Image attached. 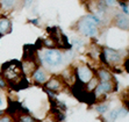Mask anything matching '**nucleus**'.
<instances>
[{
	"label": "nucleus",
	"mask_w": 129,
	"mask_h": 122,
	"mask_svg": "<svg viewBox=\"0 0 129 122\" xmlns=\"http://www.w3.org/2000/svg\"><path fill=\"white\" fill-rule=\"evenodd\" d=\"M3 105H4V93L0 89V107H3Z\"/></svg>",
	"instance_id": "obj_23"
},
{
	"label": "nucleus",
	"mask_w": 129,
	"mask_h": 122,
	"mask_svg": "<svg viewBox=\"0 0 129 122\" xmlns=\"http://www.w3.org/2000/svg\"><path fill=\"white\" fill-rule=\"evenodd\" d=\"M123 66H124V70H126V72H128V73H129V56L126 58L124 63H123Z\"/></svg>",
	"instance_id": "obj_20"
},
{
	"label": "nucleus",
	"mask_w": 129,
	"mask_h": 122,
	"mask_svg": "<svg viewBox=\"0 0 129 122\" xmlns=\"http://www.w3.org/2000/svg\"><path fill=\"white\" fill-rule=\"evenodd\" d=\"M94 109H95L96 112L100 114V115H104V114H106V112L108 110V105L107 104L98 105V106H95V107H94Z\"/></svg>",
	"instance_id": "obj_16"
},
{
	"label": "nucleus",
	"mask_w": 129,
	"mask_h": 122,
	"mask_svg": "<svg viewBox=\"0 0 129 122\" xmlns=\"http://www.w3.org/2000/svg\"><path fill=\"white\" fill-rule=\"evenodd\" d=\"M100 19L95 15H86L78 22V30L84 36L95 37L98 35V26Z\"/></svg>",
	"instance_id": "obj_2"
},
{
	"label": "nucleus",
	"mask_w": 129,
	"mask_h": 122,
	"mask_svg": "<svg viewBox=\"0 0 129 122\" xmlns=\"http://www.w3.org/2000/svg\"><path fill=\"white\" fill-rule=\"evenodd\" d=\"M4 114H5V110H3V109H0V116H3Z\"/></svg>",
	"instance_id": "obj_24"
},
{
	"label": "nucleus",
	"mask_w": 129,
	"mask_h": 122,
	"mask_svg": "<svg viewBox=\"0 0 129 122\" xmlns=\"http://www.w3.org/2000/svg\"><path fill=\"white\" fill-rule=\"evenodd\" d=\"M11 32H12V21L5 16H1L0 18V36L7 35Z\"/></svg>",
	"instance_id": "obj_9"
},
{
	"label": "nucleus",
	"mask_w": 129,
	"mask_h": 122,
	"mask_svg": "<svg viewBox=\"0 0 129 122\" xmlns=\"http://www.w3.org/2000/svg\"><path fill=\"white\" fill-rule=\"evenodd\" d=\"M64 60V55L57 49H48L42 55V62L49 68H57Z\"/></svg>",
	"instance_id": "obj_3"
},
{
	"label": "nucleus",
	"mask_w": 129,
	"mask_h": 122,
	"mask_svg": "<svg viewBox=\"0 0 129 122\" xmlns=\"http://www.w3.org/2000/svg\"><path fill=\"white\" fill-rule=\"evenodd\" d=\"M31 78H33V80L35 81L36 84H45V81L48 80V75H47V72L41 66H37L35 69V71L33 72V75H31Z\"/></svg>",
	"instance_id": "obj_7"
},
{
	"label": "nucleus",
	"mask_w": 129,
	"mask_h": 122,
	"mask_svg": "<svg viewBox=\"0 0 129 122\" xmlns=\"http://www.w3.org/2000/svg\"><path fill=\"white\" fill-rule=\"evenodd\" d=\"M1 75L4 76L7 84H9L12 88L24 77L21 63L19 60H9V62L4 63L1 65Z\"/></svg>",
	"instance_id": "obj_1"
},
{
	"label": "nucleus",
	"mask_w": 129,
	"mask_h": 122,
	"mask_svg": "<svg viewBox=\"0 0 129 122\" xmlns=\"http://www.w3.org/2000/svg\"><path fill=\"white\" fill-rule=\"evenodd\" d=\"M117 1H119V0H105V3L107 6H114V5H116Z\"/></svg>",
	"instance_id": "obj_21"
},
{
	"label": "nucleus",
	"mask_w": 129,
	"mask_h": 122,
	"mask_svg": "<svg viewBox=\"0 0 129 122\" xmlns=\"http://www.w3.org/2000/svg\"><path fill=\"white\" fill-rule=\"evenodd\" d=\"M96 78L100 81H111L113 79V76L109 71H107L106 69H99L96 71Z\"/></svg>",
	"instance_id": "obj_13"
},
{
	"label": "nucleus",
	"mask_w": 129,
	"mask_h": 122,
	"mask_svg": "<svg viewBox=\"0 0 129 122\" xmlns=\"http://www.w3.org/2000/svg\"><path fill=\"white\" fill-rule=\"evenodd\" d=\"M45 88L49 89V91H52V92L62 91L63 89V83L60 81L59 78L52 77L45 81Z\"/></svg>",
	"instance_id": "obj_8"
},
{
	"label": "nucleus",
	"mask_w": 129,
	"mask_h": 122,
	"mask_svg": "<svg viewBox=\"0 0 129 122\" xmlns=\"http://www.w3.org/2000/svg\"><path fill=\"white\" fill-rule=\"evenodd\" d=\"M21 68L23 76H31L33 72L35 71V69L37 68V65L35 64V60H22L21 62Z\"/></svg>",
	"instance_id": "obj_10"
},
{
	"label": "nucleus",
	"mask_w": 129,
	"mask_h": 122,
	"mask_svg": "<svg viewBox=\"0 0 129 122\" xmlns=\"http://www.w3.org/2000/svg\"><path fill=\"white\" fill-rule=\"evenodd\" d=\"M8 87V84H7L6 79L4 78V76L0 73V89H6Z\"/></svg>",
	"instance_id": "obj_18"
},
{
	"label": "nucleus",
	"mask_w": 129,
	"mask_h": 122,
	"mask_svg": "<svg viewBox=\"0 0 129 122\" xmlns=\"http://www.w3.org/2000/svg\"><path fill=\"white\" fill-rule=\"evenodd\" d=\"M76 75H77L78 80L81 81L83 84H87L94 77L93 71L87 65H79L78 68L76 69Z\"/></svg>",
	"instance_id": "obj_5"
},
{
	"label": "nucleus",
	"mask_w": 129,
	"mask_h": 122,
	"mask_svg": "<svg viewBox=\"0 0 129 122\" xmlns=\"http://www.w3.org/2000/svg\"><path fill=\"white\" fill-rule=\"evenodd\" d=\"M0 122H15V121L12 116L5 115V114H4L3 116H0Z\"/></svg>",
	"instance_id": "obj_19"
},
{
	"label": "nucleus",
	"mask_w": 129,
	"mask_h": 122,
	"mask_svg": "<svg viewBox=\"0 0 129 122\" xmlns=\"http://www.w3.org/2000/svg\"><path fill=\"white\" fill-rule=\"evenodd\" d=\"M113 89H115V87H114V84L112 83V80L111 81H99L98 86L93 89L94 91L93 94L96 99V98H99V97H101V95H106L108 93H111Z\"/></svg>",
	"instance_id": "obj_6"
},
{
	"label": "nucleus",
	"mask_w": 129,
	"mask_h": 122,
	"mask_svg": "<svg viewBox=\"0 0 129 122\" xmlns=\"http://www.w3.org/2000/svg\"><path fill=\"white\" fill-rule=\"evenodd\" d=\"M16 4H18V0H0L1 8L5 9V11H9V9L15 8Z\"/></svg>",
	"instance_id": "obj_14"
},
{
	"label": "nucleus",
	"mask_w": 129,
	"mask_h": 122,
	"mask_svg": "<svg viewBox=\"0 0 129 122\" xmlns=\"http://www.w3.org/2000/svg\"><path fill=\"white\" fill-rule=\"evenodd\" d=\"M19 122H37V120L35 117L30 115V114H21V115H19Z\"/></svg>",
	"instance_id": "obj_15"
},
{
	"label": "nucleus",
	"mask_w": 129,
	"mask_h": 122,
	"mask_svg": "<svg viewBox=\"0 0 129 122\" xmlns=\"http://www.w3.org/2000/svg\"><path fill=\"white\" fill-rule=\"evenodd\" d=\"M36 49L35 45H24L23 48V60H35Z\"/></svg>",
	"instance_id": "obj_12"
},
{
	"label": "nucleus",
	"mask_w": 129,
	"mask_h": 122,
	"mask_svg": "<svg viewBox=\"0 0 129 122\" xmlns=\"http://www.w3.org/2000/svg\"><path fill=\"white\" fill-rule=\"evenodd\" d=\"M115 26L117 28H120L122 30H129V18L126 16L124 14H119L116 15L115 19Z\"/></svg>",
	"instance_id": "obj_11"
},
{
	"label": "nucleus",
	"mask_w": 129,
	"mask_h": 122,
	"mask_svg": "<svg viewBox=\"0 0 129 122\" xmlns=\"http://www.w3.org/2000/svg\"><path fill=\"white\" fill-rule=\"evenodd\" d=\"M102 63H105L107 65H112V64H117L122 60V55L120 51L113 50L109 48H105L104 51L100 55Z\"/></svg>",
	"instance_id": "obj_4"
},
{
	"label": "nucleus",
	"mask_w": 129,
	"mask_h": 122,
	"mask_svg": "<svg viewBox=\"0 0 129 122\" xmlns=\"http://www.w3.org/2000/svg\"><path fill=\"white\" fill-rule=\"evenodd\" d=\"M121 5V7H122V11L124 13H126V14H129V11H128V7H127V5L126 4H120Z\"/></svg>",
	"instance_id": "obj_22"
},
{
	"label": "nucleus",
	"mask_w": 129,
	"mask_h": 122,
	"mask_svg": "<svg viewBox=\"0 0 129 122\" xmlns=\"http://www.w3.org/2000/svg\"><path fill=\"white\" fill-rule=\"evenodd\" d=\"M116 119H119V108L113 109L108 115V121L109 122H114Z\"/></svg>",
	"instance_id": "obj_17"
}]
</instances>
